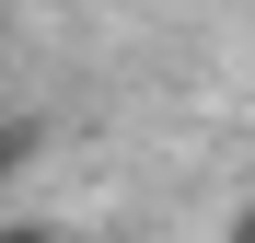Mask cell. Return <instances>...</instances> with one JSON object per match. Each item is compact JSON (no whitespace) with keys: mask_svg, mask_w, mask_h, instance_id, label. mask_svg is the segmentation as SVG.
<instances>
[{"mask_svg":"<svg viewBox=\"0 0 255 243\" xmlns=\"http://www.w3.org/2000/svg\"><path fill=\"white\" fill-rule=\"evenodd\" d=\"M0 243H70V232H0Z\"/></svg>","mask_w":255,"mask_h":243,"instance_id":"cell-1","label":"cell"}]
</instances>
